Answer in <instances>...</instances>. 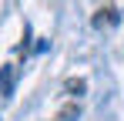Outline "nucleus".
I'll return each mask as SVG.
<instances>
[{
	"mask_svg": "<svg viewBox=\"0 0 124 121\" xmlns=\"http://www.w3.org/2000/svg\"><path fill=\"white\" fill-rule=\"evenodd\" d=\"M74 118H77V108H67V111L61 114V121H74Z\"/></svg>",
	"mask_w": 124,
	"mask_h": 121,
	"instance_id": "3",
	"label": "nucleus"
},
{
	"mask_svg": "<svg viewBox=\"0 0 124 121\" xmlns=\"http://www.w3.org/2000/svg\"><path fill=\"white\" fill-rule=\"evenodd\" d=\"M14 91V67H0V94Z\"/></svg>",
	"mask_w": 124,
	"mask_h": 121,
	"instance_id": "1",
	"label": "nucleus"
},
{
	"mask_svg": "<svg viewBox=\"0 0 124 121\" xmlns=\"http://www.w3.org/2000/svg\"><path fill=\"white\" fill-rule=\"evenodd\" d=\"M67 91H74V94H81V91H84V81H70V84H67Z\"/></svg>",
	"mask_w": 124,
	"mask_h": 121,
	"instance_id": "2",
	"label": "nucleus"
}]
</instances>
